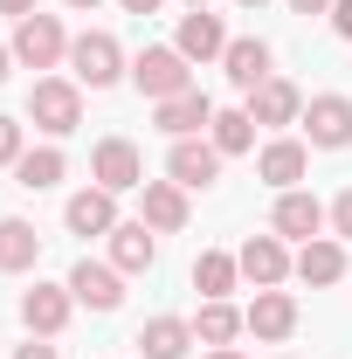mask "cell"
<instances>
[{
    "label": "cell",
    "instance_id": "1",
    "mask_svg": "<svg viewBox=\"0 0 352 359\" xmlns=\"http://www.w3.org/2000/svg\"><path fill=\"white\" fill-rule=\"evenodd\" d=\"M28 125L48 132V138H69L83 125V83L76 76H35V90H28Z\"/></svg>",
    "mask_w": 352,
    "mask_h": 359
},
{
    "label": "cell",
    "instance_id": "2",
    "mask_svg": "<svg viewBox=\"0 0 352 359\" xmlns=\"http://www.w3.org/2000/svg\"><path fill=\"white\" fill-rule=\"evenodd\" d=\"M69 76L83 90H111V83L132 76V62H125V48H118L111 28H83V35L69 42Z\"/></svg>",
    "mask_w": 352,
    "mask_h": 359
},
{
    "label": "cell",
    "instance_id": "3",
    "mask_svg": "<svg viewBox=\"0 0 352 359\" xmlns=\"http://www.w3.org/2000/svg\"><path fill=\"white\" fill-rule=\"evenodd\" d=\"M132 83H138V97L166 104V97H180V90H194V62H187L173 42H152V48L132 55Z\"/></svg>",
    "mask_w": 352,
    "mask_h": 359
},
{
    "label": "cell",
    "instance_id": "4",
    "mask_svg": "<svg viewBox=\"0 0 352 359\" xmlns=\"http://www.w3.org/2000/svg\"><path fill=\"white\" fill-rule=\"evenodd\" d=\"M69 28H62V14H28V21H14V62L21 69H55V62H69Z\"/></svg>",
    "mask_w": 352,
    "mask_h": 359
},
{
    "label": "cell",
    "instance_id": "5",
    "mask_svg": "<svg viewBox=\"0 0 352 359\" xmlns=\"http://www.w3.org/2000/svg\"><path fill=\"white\" fill-rule=\"evenodd\" d=\"M297 125H304V145H318V152H346V145H352V97H339V90L311 97Z\"/></svg>",
    "mask_w": 352,
    "mask_h": 359
},
{
    "label": "cell",
    "instance_id": "6",
    "mask_svg": "<svg viewBox=\"0 0 352 359\" xmlns=\"http://www.w3.org/2000/svg\"><path fill=\"white\" fill-rule=\"evenodd\" d=\"M90 180L111 187V194H138V187H145V152H138L132 138H97V152H90Z\"/></svg>",
    "mask_w": 352,
    "mask_h": 359
},
{
    "label": "cell",
    "instance_id": "7",
    "mask_svg": "<svg viewBox=\"0 0 352 359\" xmlns=\"http://www.w3.org/2000/svg\"><path fill=\"white\" fill-rule=\"evenodd\" d=\"M269 228H276L283 242H318V235L332 228V215H325V201H318V194L290 187V194H276V208H269Z\"/></svg>",
    "mask_w": 352,
    "mask_h": 359
},
{
    "label": "cell",
    "instance_id": "8",
    "mask_svg": "<svg viewBox=\"0 0 352 359\" xmlns=\"http://www.w3.org/2000/svg\"><path fill=\"white\" fill-rule=\"evenodd\" d=\"M166 180L187 187V194H208L221 180V152L215 138H173V152H166Z\"/></svg>",
    "mask_w": 352,
    "mask_h": 359
},
{
    "label": "cell",
    "instance_id": "9",
    "mask_svg": "<svg viewBox=\"0 0 352 359\" xmlns=\"http://www.w3.org/2000/svg\"><path fill=\"white\" fill-rule=\"evenodd\" d=\"M235 263H242V276L256 283V290H283V276H290V242L269 228V235H249L242 249H235Z\"/></svg>",
    "mask_w": 352,
    "mask_h": 359
},
{
    "label": "cell",
    "instance_id": "10",
    "mask_svg": "<svg viewBox=\"0 0 352 359\" xmlns=\"http://www.w3.org/2000/svg\"><path fill=\"white\" fill-rule=\"evenodd\" d=\"M69 311H76L69 283H35V290H21V325H28V339H62Z\"/></svg>",
    "mask_w": 352,
    "mask_h": 359
},
{
    "label": "cell",
    "instance_id": "11",
    "mask_svg": "<svg viewBox=\"0 0 352 359\" xmlns=\"http://www.w3.org/2000/svg\"><path fill=\"white\" fill-rule=\"evenodd\" d=\"M235 42L228 35V21L221 14H208V7H187L180 14V28H173V48L187 55V62H221V48Z\"/></svg>",
    "mask_w": 352,
    "mask_h": 359
},
{
    "label": "cell",
    "instance_id": "12",
    "mask_svg": "<svg viewBox=\"0 0 352 359\" xmlns=\"http://www.w3.org/2000/svg\"><path fill=\"white\" fill-rule=\"evenodd\" d=\"M152 125H159L166 138H208L215 97H208V90H180V97H166V104H152Z\"/></svg>",
    "mask_w": 352,
    "mask_h": 359
},
{
    "label": "cell",
    "instance_id": "13",
    "mask_svg": "<svg viewBox=\"0 0 352 359\" xmlns=\"http://www.w3.org/2000/svg\"><path fill=\"white\" fill-rule=\"evenodd\" d=\"M256 125H269V132H283V125H297L304 118V90L290 83V76H263V83L249 90V104H242Z\"/></svg>",
    "mask_w": 352,
    "mask_h": 359
},
{
    "label": "cell",
    "instance_id": "14",
    "mask_svg": "<svg viewBox=\"0 0 352 359\" xmlns=\"http://www.w3.org/2000/svg\"><path fill=\"white\" fill-rule=\"evenodd\" d=\"M62 283H69V297H76L83 311H118V304H125V269H111V263H90L83 256Z\"/></svg>",
    "mask_w": 352,
    "mask_h": 359
},
{
    "label": "cell",
    "instance_id": "15",
    "mask_svg": "<svg viewBox=\"0 0 352 359\" xmlns=\"http://www.w3.org/2000/svg\"><path fill=\"white\" fill-rule=\"evenodd\" d=\"M304 173H311V145H304V138H269L263 152H256V180L276 187V194L304 187Z\"/></svg>",
    "mask_w": 352,
    "mask_h": 359
},
{
    "label": "cell",
    "instance_id": "16",
    "mask_svg": "<svg viewBox=\"0 0 352 359\" xmlns=\"http://www.w3.org/2000/svg\"><path fill=\"white\" fill-rule=\"evenodd\" d=\"M125 222V215H118V194H111V187H83V194H69V208H62V228H69V235H111V228Z\"/></svg>",
    "mask_w": 352,
    "mask_h": 359
},
{
    "label": "cell",
    "instance_id": "17",
    "mask_svg": "<svg viewBox=\"0 0 352 359\" xmlns=\"http://www.w3.org/2000/svg\"><path fill=\"white\" fill-rule=\"evenodd\" d=\"M138 222L152 228V235H180V228H187V187L145 180V187H138Z\"/></svg>",
    "mask_w": 352,
    "mask_h": 359
},
{
    "label": "cell",
    "instance_id": "18",
    "mask_svg": "<svg viewBox=\"0 0 352 359\" xmlns=\"http://www.w3.org/2000/svg\"><path fill=\"white\" fill-rule=\"evenodd\" d=\"M290 276H297V283H311V290L339 283V276H346V242H339V235H318V242H297V256H290Z\"/></svg>",
    "mask_w": 352,
    "mask_h": 359
},
{
    "label": "cell",
    "instance_id": "19",
    "mask_svg": "<svg viewBox=\"0 0 352 359\" xmlns=\"http://www.w3.org/2000/svg\"><path fill=\"white\" fill-rule=\"evenodd\" d=\"M221 76L249 97L263 76H276V69H269V42H263V35H235V42L221 48Z\"/></svg>",
    "mask_w": 352,
    "mask_h": 359
},
{
    "label": "cell",
    "instance_id": "20",
    "mask_svg": "<svg viewBox=\"0 0 352 359\" xmlns=\"http://www.w3.org/2000/svg\"><path fill=\"white\" fill-rule=\"evenodd\" d=\"M249 332L263 339V346H283L290 332H297V297L290 290H256V304H249Z\"/></svg>",
    "mask_w": 352,
    "mask_h": 359
},
{
    "label": "cell",
    "instance_id": "21",
    "mask_svg": "<svg viewBox=\"0 0 352 359\" xmlns=\"http://www.w3.org/2000/svg\"><path fill=\"white\" fill-rule=\"evenodd\" d=\"M104 242H111V269H125V276H145V269L159 263V235L145 222H118Z\"/></svg>",
    "mask_w": 352,
    "mask_h": 359
},
{
    "label": "cell",
    "instance_id": "22",
    "mask_svg": "<svg viewBox=\"0 0 352 359\" xmlns=\"http://www.w3.org/2000/svg\"><path fill=\"white\" fill-rule=\"evenodd\" d=\"M194 346H201V339H194V318H145V325H138V353L145 359H187L194 353Z\"/></svg>",
    "mask_w": 352,
    "mask_h": 359
},
{
    "label": "cell",
    "instance_id": "23",
    "mask_svg": "<svg viewBox=\"0 0 352 359\" xmlns=\"http://www.w3.org/2000/svg\"><path fill=\"white\" fill-rule=\"evenodd\" d=\"M35 263H42V228L21 215H0V276H21Z\"/></svg>",
    "mask_w": 352,
    "mask_h": 359
},
{
    "label": "cell",
    "instance_id": "24",
    "mask_svg": "<svg viewBox=\"0 0 352 359\" xmlns=\"http://www.w3.org/2000/svg\"><path fill=\"white\" fill-rule=\"evenodd\" d=\"M242 332H249V318L235 311L228 297H201V311H194V339H201L208 353H221V346H235Z\"/></svg>",
    "mask_w": 352,
    "mask_h": 359
},
{
    "label": "cell",
    "instance_id": "25",
    "mask_svg": "<svg viewBox=\"0 0 352 359\" xmlns=\"http://www.w3.org/2000/svg\"><path fill=\"white\" fill-rule=\"evenodd\" d=\"M62 173H69L62 145H28V152L14 159V187H28V194H48V187H62Z\"/></svg>",
    "mask_w": 352,
    "mask_h": 359
},
{
    "label": "cell",
    "instance_id": "26",
    "mask_svg": "<svg viewBox=\"0 0 352 359\" xmlns=\"http://www.w3.org/2000/svg\"><path fill=\"white\" fill-rule=\"evenodd\" d=\"M208 138H215L221 159H242V152H256V118L235 104V111H215V125H208Z\"/></svg>",
    "mask_w": 352,
    "mask_h": 359
},
{
    "label": "cell",
    "instance_id": "27",
    "mask_svg": "<svg viewBox=\"0 0 352 359\" xmlns=\"http://www.w3.org/2000/svg\"><path fill=\"white\" fill-rule=\"evenodd\" d=\"M235 283H242V263H235L228 249H201V256H194V290H201V297H228Z\"/></svg>",
    "mask_w": 352,
    "mask_h": 359
},
{
    "label": "cell",
    "instance_id": "28",
    "mask_svg": "<svg viewBox=\"0 0 352 359\" xmlns=\"http://www.w3.org/2000/svg\"><path fill=\"white\" fill-rule=\"evenodd\" d=\"M21 152H28V125H21V118H7V111H0V166H7V173H14V159H21Z\"/></svg>",
    "mask_w": 352,
    "mask_h": 359
},
{
    "label": "cell",
    "instance_id": "29",
    "mask_svg": "<svg viewBox=\"0 0 352 359\" xmlns=\"http://www.w3.org/2000/svg\"><path fill=\"white\" fill-rule=\"evenodd\" d=\"M325 215H332V235H339V242H352V187L332 201V208H325Z\"/></svg>",
    "mask_w": 352,
    "mask_h": 359
},
{
    "label": "cell",
    "instance_id": "30",
    "mask_svg": "<svg viewBox=\"0 0 352 359\" xmlns=\"http://www.w3.org/2000/svg\"><path fill=\"white\" fill-rule=\"evenodd\" d=\"M325 21H332V35H339V42H352V0H332V14H325Z\"/></svg>",
    "mask_w": 352,
    "mask_h": 359
},
{
    "label": "cell",
    "instance_id": "31",
    "mask_svg": "<svg viewBox=\"0 0 352 359\" xmlns=\"http://www.w3.org/2000/svg\"><path fill=\"white\" fill-rule=\"evenodd\" d=\"M14 359H62V353H55L48 339H28V346H14Z\"/></svg>",
    "mask_w": 352,
    "mask_h": 359
},
{
    "label": "cell",
    "instance_id": "32",
    "mask_svg": "<svg viewBox=\"0 0 352 359\" xmlns=\"http://www.w3.org/2000/svg\"><path fill=\"white\" fill-rule=\"evenodd\" d=\"M0 14L7 21H28V14H42V0H0Z\"/></svg>",
    "mask_w": 352,
    "mask_h": 359
},
{
    "label": "cell",
    "instance_id": "33",
    "mask_svg": "<svg viewBox=\"0 0 352 359\" xmlns=\"http://www.w3.org/2000/svg\"><path fill=\"white\" fill-rule=\"evenodd\" d=\"M290 14H332V0H283Z\"/></svg>",
    "mask_w": 352,
    "mask_h": 359
},
{
    "label": "cell",
    "instance_id": "34",
    "mask_svg": "<svg viewBox=\"0 0 352 359\" xmlns=\"http://www.w3.org/2000/svg\"><path fill=\"white\" fill-rule=\"evenodd\" d=\"M118 7H125V14H138V21H145V14H159V0H118Z\"/></svg>",
    "mask_w": 352,
    "mask_h": 359
},
{
    "label": "cell",
    "instance_id": "35",
    "mask_svg": "<svg viewBox=\"0 0 352 359\" xmlns=\"http://www.w3.org/2000/svg\"><path fill=\"white\" fill-rule=\"evenodd\" d=\"M62 7H69V14H97L104 0H62Z\"/></svg>",
    "mask_w": 352,
    "mask_h": 359
},
{
    "label": "cell",
    "instance_id": "36",
    "mask_svg": "<svg viewBox=\"0 0 352 359\" xmlns=\"http://www.w3.org/2000/svg\"><path fill=\"white\" fill-rule=\"evenodd\" d=\"M7 69H14V48L0 42V83H7Z\"/></svg>",
    "mask_w": 352,
    "mask_h": 359
},
{
    "label": "cell",
    "instance_id": "37",
    "mask_svg": "<svg viewBox=\"0 0 352 359\" xmlns=\"http://www.w3.org/2000/svg\"><path fill=\"white\" fill-rule=\"evenodd\" d=\"M208 359H242V353H235V346H221V353H208Z\"/></svg>",
    "mask_w": 352,
    "mask_h": 359
},
{
    "label": "cell",
    "instance_id": "38",
    "mask_svg": "<svg viewBox=\"0 0 352 359\" xmlns=\"http://www.w3.org/2000/svg\"><path fill=\"white\" fill-rule=\"evenodd\" d=\"M235 7H249V14H256V7H269V0H235Z\"/></svg>",
    "mask_w": 352,
    "mask_h": 359
},
{
    "label": "cell",
    "instance_id": "39",
    "mask_svg": "<svg viewBox=\"0 0 352 359\" xmlns=\"http://www.w3.org/2000/svg\"><path fill=\"white\" fill-rule=\"evenodd\" d=\"M187 7H208V0H187Z\"/></svg>",
    "mask_w": 352,
    "mask_h": 359
},
{
    "label": "cell",
    "instance_id": "40",
    "mask_svg": "<svg viewBox=\"0 0 352 359\" xmlns=\"http://www.w3.org/2000/svg\"><path fill=\"white\" fill-rule=\"evenodd\" d=\"M283 359H290V353H283Z\"/></svg>",
    "mask_w": 352,
    "mask_h": 359
}]
</instances>
